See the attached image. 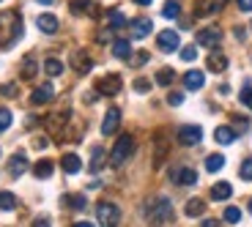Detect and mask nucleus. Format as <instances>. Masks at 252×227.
<instances>
[{
    "label": "nucleus",
    "mask_w": 252,
    "mask_h": 227,
    "mask_svg": "<svg viewBox=\"0 0 252 227\" xmlns=\"http://www.w3.org/2000/svg\"><path fill=\"white\" fill-rule=\"evenodd\" d=\"M22 36V22H19L17 11H3L0 14V47L8 50L11 44H17V38Z\"/></svg>",
    "instance_id": "obj_1"
},
{
    "label": "nucleus",
    "mask_w": 252,
    "mask_h": 227,
    "mask_svg": "<svg viewBox=\"0 0 252 227\" xmlns=\"http://www.w3.org/2000/svg\"><path fill=\"white\" fill-rule=\"evenodd\" d=\"M145 216L154 222V225H164V222H170L173 216V205L167 197H157V200H151L148 205H145Z\"/></svg>",
    "instance_id": "obj_2"
},
{
    "label": "nucleus",
    "mask_w": 252,
    "mask_h": 227,
    "mask_svg": "<svg viewBox=\"0 0 252 227\" xmlns=\"http://www.w3.org/2000/svg\"><path fill=\"white\" fill-rule=\"evenodd\" d=\"M132 153H134V137L132 134H121L118 142H115V148H113V153H110V164L118 167V164H124Z\"/></svg>",
    "instance_id": "obj_3"
},
{
    "label": "nucleus",
    "mask_w": 252,
    "mask_h": 227,
    "mask_svg": "<svg viewBox=\"0 0 252 227\" xmlns=\"http://www.w3.org/2000/svg\"><path fill=\"white\" fill-rule=\"evenodd\" d=\"M96 219H99V225H104V227L118 225L121 222L118 205H113V202H99V205H96Z\"/></svg>",
    "instance_id": "obj_4"
},
{
    "label": "nucleus",
    "mask_w": 252,
    "mask_h": 227,
    "mask_svg": "<svg viewBox=\"0 0 252 227\" xmlns=\"http://www.w3.org/2000/svg\"><path fill=\"white\" fill-rule=\"evenodd\" d=\"M195 41H197V47L217 50V47H220V41H222V30H220V28H203V30H197Z\"/></svg>",
    "instance_id": "obj_5"
},
{
    "label": "nucleus",
    "mask_w": 252,
    "mask_h": 227,
    "mask_svg": "<svg viewBox=\"0 0 252 227\" xmlns=\"http://www.w3.org/2000/svg\"><path fill=\"white\" fill-rule=\"evenodd\" d=\"M96 90H99L101 96H115V93L121 90V77H118V74L101 77V80L96 82Z\"/></svg>",
    "instance_id": "obj_6"
},
{
    "label": "nucleus",
    "mask_w": 252,
    "mask_h": 227,
    "mask_svg": "<svg viewBox=\"0 0 252 227\" xmlns=\"http://www.w3.org/2000/svg\"><path fill=\"white\" fill-rule=\"evenodd\" d=\"M200 140H203L200 126H181L178 129V142H181V145H197Z\"/></svg>",
    "instance_id": "obj_7"
},
{
    "label": "nucleus",
    "mask_w": 252,
    "mask_h": 227,
    "mask_svg": "<svg viewBox=\"0 0 252 227\" xmlns=\"http://www.w3.org/2000/svg\"><path fill=\"white\" fill-rule=\"evenodd\" d=\"M157 44L162 52H176L178 47H181V41H178V33L176 30H162L157 36Z\"/></svg>",
    "instance_id": "obj_8"
},
{
    "label": "nucleus",
    "mask_w": 252,
    "mask_h": 227,
    "mask_svg": "<svg viewBox=\"0 0 252 227\" xmlns=\"http://www.w3.org/2000/svg\"><path fill=\"white\" fill-rule=\"evenodd\" d=\"M71 69H77L80 74H88L94 69V60H91V55L85 50H74L71 52Z\"/></svg>",
    "instance_id": "obj_9"
},
{
    "label": "nucleus",
    "mask_w": 252,
    "mask_h": 227,
    "mask_svg": "<svg viewBox=\"0 0 252 227\" xmlns=\"http://www.w3.org/2000/svg\"><path fill=\"white\" fill-rule=\"evenodd\" d=\"M121 123V110H107V115H104V123H101V134L104 137H110V134H115V129H118Z\"/></svg>",
    "instance_id": "obj_10"
},
{
    "label": "nucleus",
    "mask_w": 252,
    "mask_h": 227,
    "mask_svg": "<svg viewBox=\"0 0 252 227\" xmlns=\"http://www.w3.org/2000/svg\"><path fill=\"white\" fill-rule=\"evenodd\" d=\"M170 175H173V181L181 183V186H192V183H197V172L189 170V167H176Z\"/></svg>",
    "instance_id": "obj_11"
},
{
    "label": "nucleus",
    "mask_w": 252,
    "mask_h": 227,
    "mask_svg": "<svg viewBox=\"0 0 252 227\" xmlns=\"http://www.w3.org/2000/svg\"><path fill=\"white\" fill-rule=\"evenodd\" d=\"M184 85H187V90H200L203 85H206V74L197 71V69L187 71V74H184Z\"/></svg>",
    "instance_id": "obj_12"
},
{
    "label": "nucleus",
    "mask_w": 252,
    "mask_h": 227,
    "mask_svg": "<svg viewBox=\"0 0 252 227\" xmlns=\"http://www.w3.org/2000/svg\"><path fill=\"white\" fill-rule=\"evenodd\" d=\"M31 164H28V156L25 153H17V156H11V162H8V172H11L14 178H19L22 172L28 170Z\"/></svg>",
    "instance_id": "obj_13"
},
{
    "label": "nucleus",
    "mask_w": 252,
    "mask_h": 227,
    "mask_svg": "<svg viewBox=\"0 0 252 227\" xmlns=\"http://www.w3.org/2000/svg\"><path fill=\"white\" fill-rule=\"evenodd\" d=\"M52 99H55V88H52V85H41V88H36L31 96L33 104H47V101H52Z\"/></svg>",
    "instance_id": "obj_14"
},
{
    "label": "nucleus",
    "mask_w": 252,
    "mask_h": 227,
    "mask_svg": "<svg viewBox=\"0 0 252 227\" xmlns=\"http://www.w3.org/2000/svg\"><path fill=\"white\" fill-rule=\"evenodd\" d=\"M206 66H208L211 71H214V74H220V71H225V69H227V57L222 55V52H217V50H214L211 55H208Z\"/></svg>",
    "instance_id": "obj_15"
},
{
    "label": "nucleus",
    "mask_w": 252,
    "mask_h": 227,
    "mask_svg": "<svg viewBox=\"0 0 252 227\" xmlns=\"http://www.w3.org/2000/svg\"><path fill=\"white\" fill-rule=\"evenodd\" d=\"M129 30H132V38H145L151 33V19H134Z\"/></svg>",
    "instance_id": "obj_16"
},
{
    "label": "nucleus",
    "mask_w": 252,
    "mask_h": 227,
    "mask_svg": "<svg viewBox=\"0 0 252 227\" xmlns=\"http://www.w3.org/2000/svg\"><path fill=\"white\" fill-rule=\"evenodd\" d=\"M214 140L220 142V145H230V142H236V132L230 126H217Z\"/></svg>",
    "instance_id": "obj_17"
},
{
    "label": "nucleus",
    "mask_w": 252,
    "mask_h": 227,
    "mask_svg": "<svg viewBox=\"0 0 252 227\" xmlns=\"http://www.w3.org/2000/svg\"><path fill=\"white\" fill-rule=\"evenodd\" d=\"M230 195H233V186H230L227 181H220V183L211 186V197H214V200H227Z\"/></svg>",
    "instance_id": "obj_18"
},
{
    "label": "nucleus",
    "mask_w": 252,
    "mask_h": 227,
    "mask_svg": "<svg viewBox=\"0 0 252 227\" xmlns=\"http://www.w3.org/2000/svg\"><path fill=\"white\" fill-rule=\"evenodd\" d=\"M52 170H55V164H52L50 159H41V162L33 164V175H36V178H50Z\"/></svg>",
    "instance_id": "obj_19"
},
{
    "label": "nucleus",
    "mask_w": 252,
    "mask_h": 227,
    "mask_svg": "<svg viewBox=\"0 0 252 227\" xmlns=\"http://www.w3.org/2000/svg\"><path fill=\"white\" fill-rule=\"evenodd\" d=\"M61 164H63V170L69 172V175H74V172H80V170H82V162H80V156H74V153H66Z\"/></svg>",
    "instance_id": "obj_20"
},
{
    "label": "nucleus",
    "mask_w": 252,
    "mask_h": 227,
    "mask_svg": "<svg viewBox=\"0 0 252 227\" xmlns=\"http://www.w3.org/2000/svg\"><path fill=\"white\" fill-rule=\"evenodd\" d=\"M38 28H41V33H55L58 19L52 17V14H41V17H38Z\"/></svg>",
    "instance_id": "obj_21"
},
{
    "label": "nucleus",
    "mask_w": 252,
    "mask_h": 227,
    "mask_svg": "<svg viewBox=\"0 0 252 227\" xmlns=\"http://www.w3.org/2000/svg\"><path fill=\"white\" fill-rule=\"evenodd\" d=\"M113 55L121 57V60H126V57H132V47H129V41H124V38H118L113 44Z\"/></svg>",
    "instance_id": "obj_22"
},
{
    "label": "nucleus",
    "mask_w": 252,
    "mask_h": 227,
    "mask_svg": "<svg viewBox=\"0 0 252 227\" xmlns=\"http://www.w3.org/2000/svg\"><path fill=\"white\" fill-rule=\"evenodd\" d=\"M66 120H69V110H61V113H55L50 120H47V126H50V132H58Z\"/></svg>",
    "instance_id": "obj_23"
},
{
    "label": "nucleus",
    "mask_w": 252,
    "mask_h": 227,
    "mask_svg": "<svg viewBox=\"0 0 252 227\" xmlns=\"http://www.w3.org/2000/svg\"><path fill=\"white\" fill-rule=\"evenodd\" d=\"M71 14H96V6L91 0H71Z\"/></svg>",
    "instance_id": "obj_24"
},
{
    "label": "nucleus",
    "mask_w": 252,
    "mask_h": 227,
    "mask_svg": "<svg viewBox=\"0 0 252 227\" xmlns=\"http://www.w3.org/2000/svg\"><path fill=\"white\" fill-rule=\"evenodd\" d=\"M187 216H200L203 211H206V200H197V197H192V200L187 202Z\"/></svg>",
    "instance_id": "obj_25"
},
{
    "label": "nucleus",
    "mask_w": 252,
    "mask_h": 227,
    "mask_svg": "<svg viewBox=\"0 0 252 227\" xmlns=\"http://www.w3.org/2000/svg\"><path fill=\"white\" fill-rule=\"evenodd\" d=\"M222 167H225V156H220V153H211V156L206 159V170L208 172H220Z\"/></svg>",
    "instance_id": "obj_26"
},
{
    "label": "nucleus",
    "mask_w": 252,
    "mask_h": 227,
    "mask_svg": "<svg viewBox=\"0 0 252 227\" xmlns=\"http://www.w3.org/2000/svg\"><path fill=\"white\" fill-rule=\"evenodd\" d=\"M178 14H181L178 0H167V3H164V8H162V17H164V19H176Z\"/></svg>",
    "instance_id": "obj_27"
},
{
    "label": "nucleus",
    "mask_w": 252,
    "mask_h": 227,
    "mask_svg": "<svg viewBox=\"0 0 252 227\" xmlns=\"http://www.w3.org/2000/svg\"><path fill=\"white\" fill-rule=\"evenodd\" d=\"M17 208V197L11 192H0V211H11Z\"/></svg>",
    "instance_id": "obj_28"
},
{
    "label": "nucleus",
    "mask_w": 252,
    "mask_h": 227,
    "mask_svg": "<svg viewBox=\"0 0 252 227\" xmlns=\"http://www.w3.org/2000/svg\"><path fill=\"white\" fill-rule=\"evenodd\" d=\"M44 71H47V74H50V77H58V74H61V71H63V63H61V60H55V57H47V63H44Z\"/></svg>",
    "instance_id": "obj_29"
},
{
    "label": "nucleus",
    "mask_w": 252,
    "mask_h": 227,
    "mask_svg": "<svg viewBox=\"0 0 252 227\" xmlns=\"http://www.w3.org/2000/svg\"><path fill=\"white\" fill-rule=\"evenodd\" d=\"M104 167V151L101 148H94V159H91V170H101Z\"/></svg>",
    "instance_id": "obj_30"
},
{
    "label": "nucleus",
    "mask_w": 252,
    "mask_h": 227,
    "mask_svg": "<svg viewBox=\"0 0 252 227\" xmlns=\"http://www.w3.org/2000/svg\"><path fill=\"white\" fill-rule=\"evenodd\" d=\"M36 77V63H33V57H25V63H22V80H33Z\"/></svg>",
    "instance_id": "obj_31"
},
{
    "label": "nucleus",
    "mask_w": 252,
    "mask_h": 227,
    "mask_svg": "<svg viewBox=\"0 0 252 227\" xmlns=\"http://www.w3.org/2000/svg\"><path fill=\"white\" fill-rule=\"evenodd\" d=\"M173 80H176V71H173V69H162V71H157V82H159V85H170Z\"/></svg>",
    "instance_id": "obj_32"
},
{
    "label": "nucleus",
    "mask_w": 252,
    "mask_h": 227,
    "mask_svg": "<svg viewBox=\"0 0 252 227\" xmlns=\"http://www.w3.org/2000/svg\"><path fill=\"white\" fill-rule=\"evenodd\" d=\"M126 25V17L121 11H110V28L113 30H118V28H124Z\"/></svg>",
    "instance_id": "obj_33"
},
{
    "label": "nucleus",
    "mask_w": 252,
    "mask_h": 227,
    "mask_svg": "<svg viewBox=\"0 0 252 227\" xmlns=\"http://www.w3.org/2000/svg\"><path fill=\"white\" fill-rule=\"evenodd\" d=\"M239 175L244 178V181H252V156L241 162V167H239Z\"/></svg>",
    "instance_id": "obj_34"
},
{
    "label": "nucleus",
    "mask_w": 252,
    "mask_h": 227,
    "mask_svg": "<svg viewBox=\"0 0 252 227\" xmlns=\"http://www.w3.org/2000/svg\"><path fill=\"white\" fill-rule=\"evenodd\" d=\"M63 200H66V205H71V208H77V211H82V208H85V197H82V195L63 197Z\"/></svg>",
    "instance_id": "obj_35"
},
{
    "label": "nucleus",
    "mask_w": 252,
    "mask_h": 227,
    "mask_svg": "<svg viewBox=\"0 0 252 227\" xmlns=\"http://www.w3.org/2000/svg\"><path fill=\"white\" fill-rule=\"evenodd\" d=\"M239 219H241V211L239 208H233V205H230V208H225V222H227V225H236Z\"/></svg>",
    "instance_id": "obj_36"
},
{
    "label": "nucleus",
    "mask_w": 252,
    "mask_h": 227,
    "mask_svg": "<svg viewBox=\"0 0 252 227\" xmlns=\"http://www.w3.org/2000/svg\"><path fill=\"white\" fill-rule=\"evenodd\" d=\"M239 99H241V104H244V107L252 110V88H250V85H247V88L239 93Z\"/></svg>",
    "instance_id": "obj_37"
},
{
    "label": "nucleus",
    "mask_w": 252,
    "mask_h": 227,
    "mask_svg": "<svg viewBox=\"0 0 252 227\" xmlns=\"http://www.w3.org/2000/svg\"><path fill=\"white\" fill-rule=\"evenodd\" d=\"M11 126V113L8 110H0V132H6Z\"/></svg>",
    "instance_id": "obj_38"
},
{
    "label": "nucleus",
    "mask_w": 252,
    "mask_h": 227,
    "mask_svg": "<svg viewBox=\"0 0 252 227\" xmlns=\"http://www.w3.org/2000/svg\"><path fill=\"white\" fill-rule=\"evenodd\" d=\"M195 57H197V50H195V47H184V50H181V60H187V63H192Z\"/></svg>",
    "instance_id": "obj_39"
},
{
    "label": "nucleus",
    "mask_w": 252,
    "mask_h": 227,
    "mask_svg": "<svg viewBox=\"0 0 252 227\" xmlns=\"http://www.w3.org/2000/svg\"><path fill=\"white\" fill-rule=\"evenodd\" d=\"M148 88H151V82L148 80H143V77L134 80V90H137V93H148Z\"/></svg>",
    "instance_id": "obj_40"
},
{
    "label": "nucleus",
    "mask_w": 252,
    "mask_h": 227,
    "mask_svg": "<svg viewBox=\"0 0 252 227\" xmlns=\"http://www.w3.org/2000/svg\"><path fill=\"white\" fill-rule=\"evenodd\" d=\"M167 101H170L173 107H178V104L184 101V96H181V93H170V96H167Z\"/></svg>",
    "instance_id": "obj_41"
},
{
    "label": "nucleus",
    "mask_w": 252,
    "mask_h": 227,
    "mask_svg": "<svg viewBox=\"0 0 252 227\" xmlns=\"http://www.w3.org/2000/svg\"><path fill=\"white\" fill-rule=\"evenodd\" d=\"M0 93L11 99V96H17V88H14V85H3V90H0Z\"/></svg>",
    "instance_id": "obj_42"
},
{
    "label": "nucleus",
    "mask_w": 252,
    "mask_h": 227,
    "mask_svg": "<svg viewBox=\"0 0 252 227\" xmlns=\"http://www.w3.org/2000/svg\"><path fill=\"white\" fill-rule=\"evenodd\" d=\"M241 11H252V0H236Z\"/></svg>",
    "instance_id": "obj_43"
},
{
    "label": "nucleus",
    "mask_w": 252,
    "mask_h": 227,
    "mask_svg": "<svg viewBox=\"0 0 252 227\" xmlns=\"http://www.w3.org/2000/svg\"><path fill=\"white\" fill-rule=\"evenodd\" d=\"M211 6H214V11H220V8L225 6V0H211Z\"/></svg>",
    "instance_id": "obj_44"
},
{
    "label": "nucleus",
    "mask_w": 252,
    "mask_h": 227,
    "mask_svg": "<svg viewBox=\"0 0 252 227\" xmlns=\"http://www.w3.org/2000/svg\"><path fill=\"white\" fill-rule=\"evenodd\" d=\"M217 225H220L217 219H206V222H203V227H217Z\"/></svg>",
    "instance_id": "obj_45"
},
{
    "label": "nucleus",
    "mask_w": 252,
    "mask_h": 227,
    "mask_svg": "<svg viewBox=\"0 0 252 227\" xmlns=\"http://www.w3.org/2000/svg\"><path fill=\"white\" fill-rule=\"evenodd\" d=\"M134 3H140V6H151L154 0H134Z\"/></svg>",
    "instance_id": "obj_46"
},
{
    "label": "nucleus",
    "mask_w": 252,
    "mask_h": 227,
    "mask_svg": "<svg viewBox=\"0 0 252 227\" xmlns=\"http://www.w3.org/2000/svg\"><path fill=\"white\" fill-rule=\"evenodd\" d=\"M38 3H44V6H47V3H52V0H38Z\"/></svg>",
    "instance_id": "obj_47"
},
{
    "label": "nucleus",
    "mask_w": 252,
    "mask_h": 227,
    "mask_svg": "<svg viewBox=\"0 0 252 227\" xmlns=\"http://www.w3.org/2000/svg\"><path fill=\"white\" fill-rule=\"evenodd\" d=\"M250 214H252V202H250Z\"/></svg>",
    "instance_id": "obj_48"
}]
</instances>
